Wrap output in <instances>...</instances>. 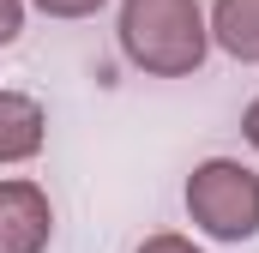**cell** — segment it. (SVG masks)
I'll return each mask as SVG.
<instances>
[{
	"instance_id": "1",
	"label": "cell",
	"mask_w": 259,
	"mask_h": 253,
	"mask_svg": "<svg viewBox=\"0 0 259 253\" xmlns=\"http://www.w3.org/2000/svg\"><path fill=\"white\" fill-rule=\"evenodd\" d=\"M121 49L157 78H187L205 66L211 30L199 0H121Z\"/></svg>"
},
{
	"instance_id": "8",
	"label": "cell",
	"mask_w": 259,
	"mask_h": 253,
	"mask_svg": "<svg viewBox=\"0 0 259 253\" xmlns=\"http://www.w3.org/2000/svg\"><path fill=\"white\" fill-rule=\"evenodd\" d=\"M24 30V0H0V49Z\"/></svg>"
},
{
	"instance_id": "3",
	"label": "cell",
	"mask_w": 259,
	"mask_h": 253,
	"mask_svg": "<svg viewBox=\"0 0 259 253\" xmlns=\"http://www.w3.org/2000/svg\"><path fill=\"white\" fill-rule=\"evenodd\" d=\"M55 241V205L36 181H0V253H42Z\"/></svg>"
},
{
	"instance_id": "6",
	"label": "cell",
	"mask_w": 259,
	"mask_h": 253,
	"mask_svg": "<svg viewBox=\"0 0 259 253\" xmlns=\"http://www.w3.org/2000/svg\"><path fill=\"white\" fill-rule=\"evenodd\" d=\"M36 6H42L49 18H91L103 0H36Z\"/></svg>"
},
{
	"instance_id": "5",
	"label": "cell",
	"mask_w": 259,
	"mask_h": 253,
	"mask_svg": "<svg viewBox=\"0 0 259 253\" xmlns=\"http://www.w3.org/2000/svg\"><path fill=\"white\" fill-rule=\"evenodd\" d=\"M211 36H217L235 61H259V0H217Z\"/></svg>"
},
{
	"instance_id": "7",
	"label": "cell",
	"mask_w": 259,
	"mask_h": 253,
	"mask_svg": "<svg viewBox=\"0 0 259 253\" xmlns=\"http://www.w3.org/2000/svg\"><path fill=\"white\" fill-rule=\"evenodd\" d=\"M133 253H199V247L187 241V235H145Z\"/></svg>"
},
{
	"instance_id": "2",
	"label": "cell",
	"mask_w": 259,
	"mask_h": 253,
	"mask_svg": "<svg viewBox=\"0 0 259 253\" xmlns=\"http://www.w3.org/2000/svg\"><path fill=\"white\" fill-rule=\"evenodd\" d=\"M187 217L211 241H253L259 235V175L235 157H211L187 175Z\"/></svg>"
},
{
	"instance_id": "9",
	"label": "cell",
	"mask_w": 259,
	"mask_h": 253,
	"mask_svg": "<svg viewBox=\"0 0 259 253\" xmlns=\"http://www.w3.org/2000/svg\"><path fill=\"white\" fill-rule=\"evenodd\" d=\"M241 133H247V145L259 151V97L247 103V115H241Z\"/></svg>"
},
{
	"instance_id": "4",
	"label": "cell",
	"mask_w": 259,
	"mask_h": 253,
	"mask_svg": "<svg viewBox=\"0 0 259 253\" xmlns=\"http://www.w3.org/2000/svg\"><path fill=\"white\" fill-rule=\"evenodd\" d=\"M42 139H49L42 103L24 97V91H0V163H24V157H36Z\"/></svg>"
}]
</instances>
